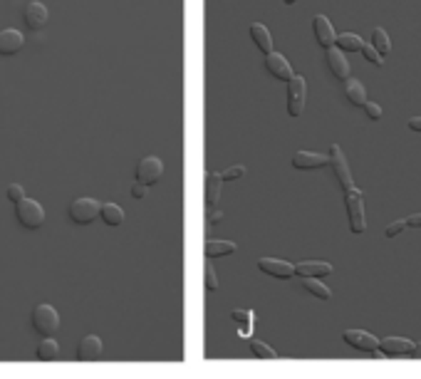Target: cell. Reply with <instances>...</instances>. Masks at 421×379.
Segmentation results:
<instances>
[{
    "instance_id": "cell-1",
    "label": "cell",
    "mask_w": 421,
    "mask_h": 379,
    "mask_svg": "<svg viewBox=\"0 0 421 379\" xmlns=\"http://www.w3.org/2000/svg\"><path fill=\"white\" fill-rule=\"evenodd\" d=\"M345 204H347L349 231L365 233L367 231V218H365V201H362V191L354 188V186L347 188V191H345Z\"/></svg>"
},
{
    "instance_id": "cell-2",
    "label": "cell",
    "mask_w": 421,
    "mask_h": 379,
    "mask_svg": "<svg viewBox=\"0 0 421 379\" xmlns=\"http://www.w3.org/2000/svg\"><path fill=\"white\" fill-rule=\"evenodd\" d=\"M99 213H102V204L90 196L74 198L72 204H69V218L77 226H90L94 218H99Z\"/></svg>"
},
{
    "instance_id": "cell-3",
    "label": "cell",
    "mask_w": 421,
    "mask_h": 379,
    "mask_svg": "<svg viewBox=\"0 0 421 379\" xmlns=\"http://www.w3.org/2000/svg\"><path fill=\"white\" fill-rule=\"evenodd\" d=\"M15 216L20 226L30 228V231H35V228H40L45 223V209L33 198H23L20 204H15Z\"/></svg>"
},
{
    "instance_id": "cell-4",
    "label": "cell",
    "mask_w": 421,
    "mask_h": 379,
    "mask_svg": "<svg viewBox=\"0 0 421 379\" xmlns=\"http://www.w3.org/2000/svg\"><path fill=\"white\" fill-rule=\"evenodd\" d=\"M33 328L42 337H52L60 330V312L52 305H38L33 310Z\"/></svg>"
},
{
    "instance_id": "cell-5",
    "label": "cell",
    "mask_w": 421,
    "mask_h": 379,
    "mask_svg": "<svg viewBox=\"0 0 421 379\" xmlns=\"http://www.w3.org/2000/svg\"><path fill=\"white\" fill-rule=\"evenodd\" d=\"M305 97H308L305 77L292 74V79L288 82V114L290 117H300L305 112Z\"/></svg>"
},
{
    "instance_id": "cell-6",
    "label": "cell",
    "mask_w": 421,
    "mask_h": 379,
    "mask_svg": "<svg viewBox=\"0 0 421 379\" xmlns=\"http://www.w3.org/2000/svg\"><path fill=\"white\" fill-rule=\"evenodd\" d=\"M161 176H164V164L159 156H144L137 164V182L147 184V186L159 184Z\"/></svg>"
},
{
    "instance_id": "cell-7",
    "label": "cell",
    "mask_w": 421,
    "mask_h": 379,
    "mask_svg": "<svg viewBox=\"0 0 421 379\" xmlns=\"http://www.w3.org/2000/svg\"><path fill=\"white\" fill-rule=\"evenodd\" d=\"M330 166H332L337 182H340V186L345 188V191L354 186L352 174H349V166H347V159H345V154H342V149L337 147V144H332L330 147Z\"/></svg>"
},
{
    "instance_id": "cell-8",
    "label": "cell",
    "mask_w": 421,
    "mask_h": 379,
    "mask_svg": "<svg viewBox=\"0 0 421 379\" xmlns=\"http://www.w3.org/2000/svg\"><path fill=\"white\" fill-rule=\"evenodd\" d=\"M342 340L359 352H379V340H377L374 334L365 332V330H345Z\"/></svg>"
},
{
    "instance_id": "cell-9",
    "label": "cell",
    "mask_w": 421,
    "mask_h": 379,
    "mask_svg": "<svg viewBox=\"0 0 421 379\" xmlns=\"http://www.w3.org/2000/svg\"><path fill=\"white\" fill-rule=\"evenodd\" d=\"M324 60H327V67H330L332 77L347 82L349 79V63H347V57H345V52H342L340 47L337 45L327 47V50H324Z\"/></svg>"
},
{
    "instance_id": "cell-10",
    "label": "cell",
    "mask_w": 421,
    "mask_h": 379,
    "mask_svg": "<svg viewBox=\"0 0 421 379\" xmlns=\"http://www.w3.org/2000/svg\"><path fill=\"white\" fill-rule=\"evenodd\" d=\"M265 70L270 77L280 79V82H290L292 79V67L280 52H267L265 55Z\"/></svg>"
},
{
    "instance_id": "cell-11",
    "label": "cell",
    "mask_w": 421,
    "mask_h": 379,
    "mask_svg": "<svg viewBox=\"0 0 421 379\" xmlns=\"http://www.w3.org/2000/svg\"><path fill=\"white\" fill-rule=\"evenodd\" d=\"M23 20H25V25H28L30 30H42L47 25V20H50V13H47V8L42 6V3H38V0H30L28 6H25Z\"/></svg>"
},
{
    "instance_id": "cell-12",
    "label": "cell",
    "mask_w": 421,
    "mask_h": 379,
    "mask_svg": "<svg viewBox=\"0 0 421 379\" xmlns=\"http://www.w3.org/2000/svg\"><path fill=\"white\" fill-rule=\"evenodd\" d=\"M313 33H315V40L320 42V47H332L337 45V35H335V28H332V23L327 20L324 15H315L313 17Z\"/></svg>"
},
{
    "instance_id": "cell-13",
    "label": "cell",
    "mask_w": 421,
    "mask_h": 379,
    "mask_svg": "<svg viewBox=\"0 0 421 379\" xmlns=\"http://www.w3.org/2000/svg\"><path fill=\"white\" fill-rule=\"evenodd\" d=\"M23 45H25V38L20 30H15V28L0 30V55L3 57H10V55H15V52H20Z\"/></svg>"
},
{
    "instance_id": "cell-14",
    "label": "cell",
    "mask_w": 421,
    "mask_h": 379,
    "mask_svg": "<svg viewBox=\"0 0 421 379\" xmlns=\"http://www.w3.org/2000/svg\"><path fill=\"white\" fill-rule=\"evenodd\" d=\"M330 164V154H315V152H295L292 156V166L300 171H313V169H322V166Z\"/></svg>"
},
{
    "instance_id": "cell-15",
    "label": "cell",
    "mask_w": 421,
    "mask_h": 379,
    "mask_svg": "<svg viewBox=\"0 0 421 379\" xmlns=\"http://www.w3.org/2000/svg\"><path fill=\"white\" fill-rule=\"evenodd\" d=\"M258 268H261L265 275L280 277V280H288V277L295 275V266L288 261H275V258H261L258 261Z\"/></svg>"
},
{
    "instance_id": "cell-16",
    "label": "cell",
    "mask_w": 421,
    "mask_h": 379,
    "mask_svg": "<svg viewBox=\"0 0 421 379\" xmlns=\"http://www.w3.org/2000/svg\"><path fill=\"white\" fill-rule=\"evenodd\" d=\"M99 357H102V340H99L97 334L82 337V342L77 345V360L80 362H94Z\"/></svg>"
},
{
    "instance_id": "cell-17",
    "label": "cell",
    "mask_w": 421,
    "mask_h": 379,
    "mask_svg": "<svg viewBox=\"0 0 421 379\" xmlns=\"http://www.w3.org/2000/svg\"><path fill=\"white\" fill-rule=\"evenodd\" d=\"M411 350H414V342L404 340V337H384V340H379V352H384L387 357L411 355Z\"/></svg>"
},
{
    "instance_id": "cell-18",
    "label": "cell",
    "mask_w": 421,
    "mask_h": 379,
    "mask_svg": "<svg viewBox=\"0 0 421 379\" xmlns=\"http://www.w3.org/2000/svg\"><path fill=\"white\" fill-rule=\"evenodd\" d=\"M295 275H300V277H324V275H332V266H330V263H320V261L297 263Z\"/></svg>"
},
{
    "instance_id": "cell-19",
    "label": "cell",
    "mask_w": 421,
    "mask_h": 379,
    "mask_svg": "<svg viewBox=\"0 0 421 379\" xmlns=\"http://www.w3.org/2000/svg\"><path fill=\"white\" fill-rule=\"evenodd\" d=\"M248 33H251L253 42H256V47L263 52V55H267V52H273V38H270V30H267L265 25L253 23Z\"/></svg>"
},
{
    "instance_id": "cell-20",
    "label": "cell",
    "mask_w": 421,
    "mask_h": 379,
    "mask_svg": "<svg viewBox=\"0 0 421 379\" xmlns=\"http://www.w3.org/2000/svg\"><path fill=\"white\" fill-rule=\"evenodd\" d=\"M345 97H347V102L352 107H362L367 102V90L365 85L359 82V79H347L345 82Z\"/></svg>"
},
{
    "instance_id": "cell-21",
    "label": "cell",
    "mask_w": 421,
    "mask_h": 379,
    "mask_svg": "<svg viewBox=\"0 0 421 379\" xmlns=\"http://www.w3.org/2000/svg\"><path fill=\"white\" fill-rule=\"evenodd\" d=\"M221 186H223V179L221 174H216V171H208L206 174V204L213 206L221 198Z\"/></svg>"
},
{
    "instance_id": "cell-22",
    "label": "cell",
    "mask_w": 421,
    "mask_h": 379,
    "mask_svg": "<svg viewBox=\"0 0 421 379\" xmlns=\"http://www.w3.org/2000/svg\"><path fill=\"white\" fill-rule=\"evenodd\" d=\"M206 258H221V255H231L236 253V243L233 241H208L204 245Z\"/></svg>"
},
{
    "instance_id": "cell-23",
    "label": "cell",
    "mask_w": 421,
    "mask_h": 379,
    "mask_svg": "<svg viewBox=\"0 0 421 379\" xmlns=\"http://www.w3.org/2000/svg\"><path fill=\"white\" fill-rule=\"evenodd\" d=\"M302 288L308 290L310 295H315V298H320V300H330L332 298L330 288L324 283H320V277H302Z\"/></svg>"
},
{
    "instance_id": "cell-24",
    "label": "cell",
    "mask_w": 421,
    "mask_h": 379,
    "mask_svg": "<svg viewBox=\"0 0 421 379\" xmlns=\"http://www.w3.org/2000/svg\"><path fill=\"white\" fill-rule=\"evenodd\" d=\"M99 216H102V221L107 226H122L124 223V211L117 204H102V213Z\"/></svg>"
},
{
    "instance_id": "cell-25",
    "label": "cell",
    "mask_w": 421,
    "mask_h": 379,
    "mask_svg": "<svg viewBox=\"0 0 421 379\" xmlns=\"http://www.w3.org/2000/svg\"><path fill=\"white\" fill-rule=\"evenodd\" d=\"M57 355H60V345L52 337H42V342L38 345V360L40 362H52V360H57Z\"/></svg>"
},
{
    "instance_id": "cell-26",
    "label": "cell",
    "mask_w": 421,
    "mask_h": 379,
    "mask_svg": "<svg viewBox=\"0 0 421 379\" xmlns=\"http://www.w3.org/2000/svg\"><path fill=\"white\" fill-rule=\"evenodd\" d=\"M362 38L354 33H342L337 35V47H340L342 52H362Z\"/></svg>"
},
{
    "instance_id": "cell-27",
    "label": "cell",
    "mask_w": 421,
    "mask_h": 379,
    "mask_svg": "<svg viewBox=\"0 0 421 379\" xmlns=\"http://www.w3.org/2000/svg\"><path fill=\"white\" fill-rule=\"evenodd\" d=\"M372 45L379 50V55H387L392 50V42H389V35L384 28H374L372 30Z\"/></svg>"
},
{
    "instance_id": "cell-28",
    "label": "cell",
    "mask_w": 421,
    "mask_h": 379,
    "mask_svg": "<svg viewBox=\"0 0 421 379\" xmlns=\"http://www.w3.org/2000/svg\"><path fill=\"white\" fill-rule=\"evenodd\" d=\"M251 352L256 357H261V360H275V350L270 345H265V342H261V340H251Z\"/></svg>"
},
{
    "instance_id": "cell-29",
    "label": "cell",
    "mask_w": 421,
    "mask_h": 379,
    "mask_svg": "<svg viewBox=\"0 0 421 379\" xmlns=\"http://www.w3.org/2000/svg\"><path fill=\"white\" fill-rule=\"evenodd\" d=\"M6 196H8L10 204H20V201L25 198V188L20 186V184H10V186L6 188Z\"/></svg>"
},
{
    "instance_id": "cell-30",
    "label": "cell",
    "mask_w": 421,
    "mask_h": 379,
    "mask_svg": "<svg viewBox=\"0 0 421 379\" xmlns=\"http://www.w3.org/2000/svg\"><path fill=\"white\" fill-rule=\"evenodd\" d=\"M362 55H365L372 65H384V55H379V50H377L372 42L370 45H362Z\"/></svg>"
},
{
    "instance_id": "cell-31",
    "label": "cell",
    "mask_w": 421,
    "mask_h": 379,
    "mask_svg": "<svg viewBox=\"0 0 421 379\" xmlns=\"http://www.w3.org/2000/svg\"><path fill=\"white\" fill-rule=\"evenodd\" d=\"M406 228H409V221H406V218H402V221L389 223V226L384 228V236H387V238H397L399 233H404Z\"/></svg>"
},
{
    "instance_id": "cell-32",
    "label": "cell",
    "mask_w": 421,
    "mask_h": 379,
    "mask_svg": "<svg viewBox=\"0 0 421 379\" xmlns=\"http://www.w3.org/2000/svg\"><path fill=\"white\" fill-rule=\"evenodd\" d=\"M240 176H245V166H243V164L228 166L226 171H221V179H223V182H236V179H240Z\"/></svg>"
},
{
    "instance_id": "cell-33",
    "label": "cell",
    "mask_w": 421,
    "mask_h": 379,
    "mask_svg": "<svg viewBox=\"0 0 421 379\" xmlns=\"http://www.w3.org/2000/svg\"><path fill=\"white\" fill-rule=\"evenodd\" d=\"M204 273H206V288H208V290H218V277H216V271H213V266H210V258L206 261Z\"/></svg>"
},
{
    "instance_id": "cell-34",
    "label": "cell",
    "mask_w": 421,
    "mask_h": 379,
    "mask_svg": "<svg viewBox=\"0 0 421 379\" xmlns=\"http://www.w3.org/2000/svg\"><path fill=\"white\" fill-rule=\"evenodd\" d=\"M362 109H365V114L372 119V122H377V119L381 117V107H379V104H374V102H365V104H362Z\"/></svg>"
},
{
    "instance_id": "cell-35",
    "label": "cell",
    "mask_w": 421,
    "mask_h": 379,
    "mask_svg": "<svg viewBox=\"0 0 421 379\" xmlns=\"http://www.w3.org/2000/svg\"><path fill=\"white\" fill-rule=\"evenodd\" d=\"M147 184H142V182H137V184H134V186H131V196H134V198H144V196H147Z\"/></svg>"
},
{
    "instance_id": "cell-36",
    "label": "cell",
    "mask_w": 421,
    "mask_h": 379,
    "mask_svg": "<svg viewBox=\"0 0 421 379\" xmlns=\"http://www.w3.org/2000/svg\"><path fill=\"white\" fill-rule=\"evenodd\" d=\"M223 218V211H218V209H208V213H206V221L208 223H218Z\"/></svg>"
},
{
    "instance_id": "cell-37",
    "label": "cell",
    "mask_w": 421,
    "mask_h": 379,
    "mask_svg": "<svg viewBox=\"0 0 421 379\" xmlns=\"http://www.w3.org/2000/svg\"><path fill=\"white\" fill-rule=\"evenodd\" d=\"M406 127H409L411 131H421V117H411Z\"/></svg>"
},
{
    "instance_id": "cell-38",
    "label": "cell",
    "mask_w": 421,
    "mask_h": 379,
    "mask_svg": "<svg viewBox=\"0 0 421 379\" xmlns=\"http://www.w3.org/2000/svg\"><path fill=\"white\" fill-rule=\"evenodd\" d=\"M406 221H409V226H411V228H421V213L409 216V218H406Z\"/></svg>"
},
{
    "instance_id": "cell-39",
    "label": "cell",
    "mask_w": 421,
    "mask_h": 379,
    "mask_svg": "<svg viewBox=\"0 0 421 379\" xmlns=\"http://www.w3.org/2000/svg\"><path fill=\"white\" fill-rule=\"evenodd\" d=\"M245 315H248V312H243V310H233V312H231V317H233L236 323H240V320H245Z\"/></svg>"
},
{
    "instance_id": "cell-40",
    "label": "cell",
    "mask_w": 421,
    "mask_h": 379,
    "mask_svg": "<svg viewBox=\"0 0 421 379\" xmlns=\"http://www.w3.org/2000/svg\"><path fill=\"white\" fill-rule=\"evenodd\" d=\"M411 357H421V342H414V350H411Z\"/></svg>"
},
{
    "instance_id": "cell-41",
    "label": "cell",
    "mask_w": 421,
    "mask_h": 379,
    "mask_svg": "<svg viewBox=\"0 0 421 379\" xmlns=\"http://www.w3.org/2000/svg\"><path fill=\"white\" fill-rule=\"evenodd\" d=\"M283 3H285V6H295L297 0H283Z\"/></svg>"
}]
</instances>
